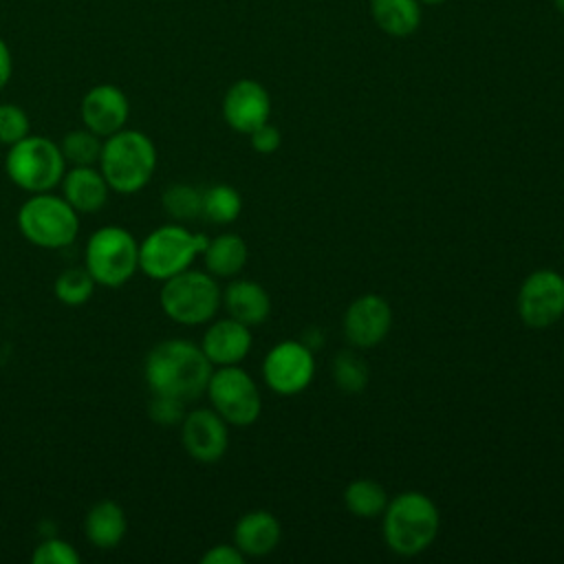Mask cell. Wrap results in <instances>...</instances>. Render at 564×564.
Here are the masks:
<instances>
[{
	"instance_id": "16",
	"label": "cell",
	"mask_w": 564,
	"mask_h": 564,
	"mask_svg": "<svg viewBox=\"0 0 564 564\" xmlns=\"http://www.w3.org/2000/svg\"><path fill=\"white\" fill-rule=\"evenodd\" d=\"M251 344L253 339H251L249 326L234 317H223L212 322L200 339V348L205 357L212 361V366L240 364L249 355Z\"/></svg>"
},
{
	"instance_id": "20",
	"label": "cell",
	"mask_w": 564,
	"mask_h": 564,
	"mask_svg": "<svg viewBox=\"0 0 564 564\" xmlns=\"http://www.w3.org/2000/svg\"><path fill=\"white\" fill-rule=\"evenodd\" d=\"M128 529L126 511L115 500L95 502L84 518V535L97 549H115Z\"/></svg>"
},
{
	"instance_id": "24",
	"label": "cell",
	"mask_w": 564,
	"mask_h": 564,
	"mask_svg": "<svg viewBox=\"0 0 564 564\" xmlns=\"http://www.w3.org/2000/svg\"><path fill=\"white\" fill-rule=\"evenodd\" d=\"M242 198L236 187L227 183L203 189V216L214 225H229L240 216Z\"/></svg>"
},
{
	"instance_id": "3",
	"label": "cell",
	"mask_w": 564,
	"mask_h": 564,
	"mask_svg": "<svg viewBox=\"0 0 564 564\" xmlns=\"http://www.w3.org/2000/svg\"><path fill=\"white\" fill-rule=\"evenodd\" d=\"M383 538L392 553L412 557L423 553L436 538L441 516L430 496L403 491L383 509Z\"/></svg>"
},
{
	"instance_id": "23",
	"label": "cell",
	"mask_w": 564,
	"mask_h": 564,
	"mask_svg": "<svg viewBox=\"0 0 564 564\" xmlns=\"http://www.w3.org/2000/svg\"><path fill=\"white\" fill-rule=\"evenodd\" d=\"M344 505L357 518H377L383 513L388 496L379 482L370 478H357L344 489Z\"/></svg>"
},
{
	"instance_id": "26",
	"label": "cell",
	"mask_w": 564,
	"mask_h": 564,
	"mask_svg": "<svg viewBox=\"0 0 564 564\" xmlns=\"http://www.w3.org/2000/svg\"><path fill=\"white\" fill-rule=\"evenodd\" d=\"M163 209L174 220H194L203 216V192L187 183H174L163 189L161 196Z\"/></svg>"
},
{
	"instance_id": "28",
	"label": "cell",
	"mask_w": 564,
	"mask_h": 564,
	"mask_svg": "<svg viewBox=\"0 0 564 564\" xmlns=\"http://www.w3.org/2000/svg\"><path fill=\"white\" fill-rule=\"evenodd\" d=\"M333 379L341 392L357 394L368 383V366L352 350H341L333 359Z\"/></svg>"
},
{
	"instance_id": "19",
	"label": "cell",
	"mask_w": 564,
	"mask_h": 564,
	"mask_svg": "<svg viewBox=\"0 0 564 564\" xmlns=\"http://www.w3.org/2000/svg\"><path fill=\"white\" fill-rule=\"evenodd\" d=\"M220 304L225 306L227 315L247 324L258 326L271 313V297L262 284L253 280H234L225 286Z\"/></svg>"
},
{
	"instance_id": "7",
	"label": "cell",
	"mask_w": 564,
	"mask_h": 564,
	"mask_svg": "<svg viewBox=\"0 0 564 564\" xmlns=\"http://www.w3.org/2000/svg\"><path fill=\"white\" fill-rule=\"evenodd\" d=\"M207 242V236L194 234L178 223L161 225L139 242V269L148 278L163 282L189 269Z\"/></svg>"
},
{
	"instance_id": "25",
	"label": "cell",
	"mask_w": 564,
	"mask_h": 564,
	"mask_svg": "<svg viewBox=\"0 0 564 564\" xmlns=\"http://www.w3.org/2000/svg\"><path fill=\"white\" fill-rule=\"evenodd\" d=\"M101 145H104V139L99 134L90 132L88 128L70 130L59 141L62 156H64L66 165H70V167H75V165H97L99 154H101Z\"/></svg>"
},
{
	"instance_id": "4",
	"label": "cell",
	"mask_w": 564,
	"mask_h": 564,
	"mask_svg": "<svg viewBox=\"0 0 564 564\" xmlns=\"http://www.w3.org/2000/svg\"><path fill=\"white\" fill-rule=\"evenodd\" d=\"M4 172L13 185L29 194L53 192L66 172L59 143L42 134H26L9 145L4 156Z\"/></svg>"
},
{
	"instance_id": "10",
	"label": "cell",
	"mask_w": 564,
	"mask_h": 564,
	"mask_svg": "<svg viewBox=\"0 0 564 564\" xmlns=\"http://www.w3.org/2000/svg\"><path fill=\"white\" fill-rule=\"evenodd\" d=\"M262 377L275 394H300L315 377L313 350L295 339L275 344L262 361Z\"/></svg>"
},
{
	"instance_id": "22",
	"label": "cell",
	"mask_w": 564,
	"mask_h": 564,
	"mask_svg": "<svg viewBox=\"0 0 564 564\" xmlns=\"http://www.w3.org/2000/svg\"><path fill=\"white\" fill-rule=\"evenodd\" d=\"M370 13L375 24L394 37H405L421 24L419 0H370Z\"/></svg>"
},
{
	"instance_id": "27",
	"label": "cell",
	"mask_w": 564,
	"mask_h": 564,
	"mask_svg": "<svg viewBox=\"0 0 564 564\" xmlns=\"http://www.w3.org/2000/svg\"><path fill=\"white\" fill-rule=\"evenodd\" d=\"M95 280L93 275L88 273L86 267H68L64 269L55 284H53V291H55V297L66 304V306H82L90 300L93 291H95Z\"/></svg>"
},
{
	"instance_id": "8",
	"label": "cell",
	"mask_w": 564,
	"mask_h": 564,
	"mask_svg": "<svg viewBox=\"0 0 564 564\" xmlns=\"http://www.w3.org/2000/svg\"><path fill=\"white\" fill-rule=\"evenodd\" d=\"M84 267L95 284L119 289L139 271V242L126 227H99L86 242Z\"/></svg>"
},
{
	"instance_id": "35",
	"label": "cell",
	"mask_w": 564,
	"mask_h": 564,
	"mask_svg": "<svg viewBox=\"0 0 564 564\" xmlns=\"http://www.w3.org/2000/svg\"><path fill=\"white\" fill-rule=\"evenodd\" d=\"M553 2H555V9L564 15V0H553Z\"/></svg>"
},
{
	"instance_id": "31",
	"label": "cell",
	"mask_w": 564,
	"mask_h": 564,
	"mask_svg": "<svg viewBox=\"0 0 564 564\" xmlns=\"http://www.w3.org/2000/svg\"><path fill=\"white\" fill-rule=\"evenodd\" d=\"M148 414L156 425L163 427H172V425H181L183 416H185V403L178 399H170V397H161V394H152L150 405H148Z\"/></svg>"
},
{
	"instance_id": "29",
	"label": "cell",
	"mask_w": 564,
	"mask_h": 564,
	"mask_svg": "<svg viewBox=\"0 0 564 564\" xmlns=\"http://www.w3.org/2000/svg\"><path fill=\"white\" fill-rule=\"evenodd\" d=\"M31 562L33 564H79L82 555L70 542L62 538H46L33 549Z\"/></svg>"
},
{
	"instance_id": "12",
	"label": "cell",
	"mask_w": 564,
	"mask_h": 564,
	"mask_svg": "<svg viewBox=\"0 0 564 564\" xmlns=\"http://www.w3.org/2000/svg\"><path fill=\"white\" fill-rule=\"evenodd\" d=\"M181 441L196 463H218L229 447L227 421L214 408L189 410L181 421Z\"/></svg>"
},
{
	"instance_id": "34",
	"label": "cell",
	"mask_w": 564,
	"mask_h": 564,
	"mask_svg": "<svg viewBox=\"0 0 564 564\" xmlns=\"http://www.w3.org/2000/svg\"><path fill=\"white\" fill-rule=\"evenodd\" d=\"M11 75H13V57H11L9 44L0 37V90L9 84Z\"/></svg>"
},
{
	"instance_id": "2",
	"label": "cell",
	"mask_w": 564,
	"mask_h": 564,
	"mask_svg": "<svg viewBox=\"0 0 564 564\" xmlns=\"http://www.w3.org/2000/svg\"><path fill=\"white\" fill-rule=\"evenodd\" d=\"M156 163L154 141L141 130L123 128L104 139L97 167L112 192L137 194L152 181Z\"/></svg>"
},
{
	"instance_id": "5",
	"label": "cell",
	"mask_w": 564,
	"mask_h": 564,
	"mask_svg": "<svg viewBox=\"0 0 564 564\" xmlns=\"http://www.w3.org/2000/svg\"><path fill=\"white\" fill-rule=\"evenodd\" d=\"M220 286L207 271L185 269L163 280L159 291V304L163 313L183 326H198L212 322L220 308Z\"/></svg>"
},
{
	"instance_id": "30",
	"label": "cell",
	"mask_w": 564,
	"mask_h": 564,
	"mask_svg": "<svg viewBox=\"0 0 564 564\" xmlns=\"http://www.w3.org/2000/svg\"><path fill=\"white\" fill-rule=\"evenodd\" d=\"M31 130L29 115L15 106V104H0V143L2 145H13L20 139H24Z\"/></svg>"
},
{
	"instance_id": "18",
	"label": "cell",
	"mask_w": 564,
	"mask_h": 564,
	"mask_svg": "<svg viewBox=\"0 0 564 564\" xmlns=\"http://www.w3.org/2000/svg\"><path fill=\"white\" fill-rule=\"evenodd\" d=\"M282 538V527L278 518L264 509L245 513L234 527V544L245 557L269 555Z\"/></svg>"
},
{
	"instance_id": "15",
	"label": "cell",
	"mask_w": 564,
	"mask_h": 564,
	"mask_svg": "<svg viewBox=\"0 0 564 564\" xmlns=\"http://www.w3.org/2000/svg\"><path fill=\"white\" fill-rule=\"evenodd\" d=\"M79 117L84 128L106 139L126 128L130 117V104L119 86L97 84L82 97Z\"/></svg>"
},
{
	"instance_id": "21",
	"label": "cell",
	"mask_w": 564,
	"mask_h": 564,
	"mask_svg": "<svg viewBox=\"0 0 564 564\" xmlns=\"http://www.w3.org/2000/svg\"><path fill=\"white\" fill-rule=\"evenodd\" d=\"M205 260L207 273L214 278H234L247 264V242L238 234H220L209 238L205 251L200 253Z\"/></svg>"
},
{
	"instance_id": "32",
	"label": "cell",
	"mask_w": 564,
	"mask_h": 564,
	"mask_svg": "<svg viewBox=\"0 0 564 564\" xmlns=\"http://www.w3.org/2000/svg\"><path fill=\"white\" fill-rule=\"evenodd\" d=\"M249 141H251V148L256 152L271 154V152H275L280 148L282 137H280V130L267 121L260 128H256L253 132H249Z\"/></svg>"
},
{
	"instance_id": "17",
	"label": "cell",
	"mask_w": 564,
	"mask_h": 564,
	"mask_svg": "<svg viewBox=\"0 0 564 564\" xmlns=\"http://www.w3.org/2000/svg\"><path fill=\"white\" fill-rule=\"evenodd\" d=\"M62 196L77 214H97L108 203V183L99 167L75 165L62 176Z\"/></svg>"
},
{
	"instance_id": "14",
	"label": "cell",
	"mask_w": 564,
	"mask_h": 564,
	"mask_svg": "<svg viewBox=\"0 0 564 564\" xmlns=\"http://www.w3.org/2000/svg\"><path fill=\"white\" fill-rule=\"evenodd\" d=\"M392 326L390 304L377 295L366 293L350 302L344 313V335L355 348H372L386 339Z\"/></svg>"
},
{
	"instance_id": "36",
	"label": "cell",
	"mask_w": 564,
	"mask_h": 564,
	"mask_svg": "<svg viewBox=\"0 0 564 564\" xmlns=\"http://www.w3.org/2000/svg\"><path fill=\"white\" fill-rule=\"evenodd\" d=\"M419 2H425V4H441V2H445V0H419Z\"/></svg>"
},
{
	"instance_id": "13",
	"label": "cell",
	"mask_w": 564,
	"mask_h": 564,
	"mask_svg": "<svg viewBox=\"0 0 564 564\" xmlns=\"http://www.w3.org/2000/svg\"><path fill=\"white\" fill-rule=\"evenodd\" d=\"M225 123L242 134L253 132L271 117V97L267 88L256 79L234 82L223 97Z\"/></svg>"
},
{
	"instance_id": "9",
	"label": "cell",
	"mask_w": 564,
	"mask_h": 564,
	"mask_svg": "<svg viewBox=\"0 0 564 564\" xmlns=\"http://www.w3.org/2000/svg\"><path fill=\"white\" fill-rule=\"evenodd\" d=\"M205 394L212 408L227 421V425L247 427L258 421L262 399L256 381L247 370L236 366H216L207 381Z\"/></svg>"
},
{
	"instance_id": "11",
	"label": "cell",
	"mask_w": 564,
	"mask_h": 564,
	"mask_svg": "<svg viewBox=\"0 0 564 564\" xmlns=\"http://www.w3.org/2000/svg\"><path fill=\"white\" fill-rule=\"evenodd\" d=\"M520 319L531 328H546L564 315V275L538 269L524 278L518 291Z\"/></svg>"
},
{
	"instance_id": "1",
	"label": "cell",
	"mask_w": 564,
	"mask_h": 564,
	"mask_svg": "<svg viewBox=\"0 0 564 564\" xmlns=\"http://www.w3.org/2000/svg\"><path fill=\"white\" fill-rule=\"evenodd\" d=\"M212 370L214 366L203 348L187 339H163L150 348L143 361L150 392L183 403L205 394Z\"/></svg>"
},
{
	"instance_id": "33",
	"label": "cell",
	"mask_w": 564,
	"mask_h": 564,
	"mask_svg": "<svg viewBox=\"0 0 564 564\" xmlns=\"http://www.w3.org/2000/svg\"><path fill=\"white\" fill-rule=\"evenodd\" d=\"M203 564H242L245 555L236 544H216L200 557Z\"/></svg>"
},
{
	"instance_id": "6",
	"label": "cell",
	"mask_w": 564,
	"mask_h": 564,
	"mask_svg": "<svg viewBox=\"0 0 564 564\" xmlns=\"http://www.w3.org/2000/svg\"><path fill=\"white\" fill-rule=\"evenodd\" d=\"M18 229L40 249H64L79 234V214L62 194H31L18 209Z\"/></svg>"
}]
</instances>
